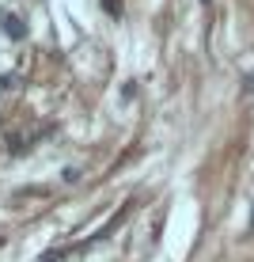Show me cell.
<instances>
[{
  "label": "cell",
  "mask_w": 254,
  "mask_h": 262,
  "mask_svg": "<svg viewBox=\"0 0 254 262\" xmlns=\"http://www.w3.org/2000/svg\"><path fill=\"white\" fill-rule=\"evenodd\" d=\"M4 31H8V34H15V38H23V23L15 19V15H4Z\"/></svg>",
  "instance_id": "1"
},
{
  "label": "cell",
  "mask_w": 254,
  "mask_h": 262,
  "mask_svg": "<svg viewBox=\"0 0 254 262\" xmlns=\"http://www.w3.org/2000/svg\"><path fill=\"white\" fill-rule=\"evenodd\" d=\"M247 92H254V76H247Z\"/></svg>",
  "instance_id": "2"
},
{
  "label": "cell",
  "mask_w": 254,
  "mask_h": 262,
  "mask_svg": "<svg viewBox=\"0 0 254 262\" xmlns=\"http://www.w3.org/2000/svg\"><path fill=\"white\" fill-rule=\"evenodd\" d=\"M247 232H250V236H254V209H250V228H247Z\"/></svg>",
  "instance_id": "3"
}]
</instances>
